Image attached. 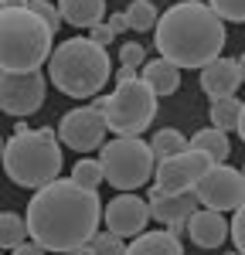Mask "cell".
Returning <instances> with one entry per match:
<instances>
[{
	"mask_svg": "<svg viewBox=\"0 0 245 255\" xmlns=\"http://www.w3.org/2000/svg\"><path fill=\"white\" fill-rule=\"evenodd\" d=\"M102 208L96 187H85L72 177H55L27 201V228L48 252H92L99 235Z\"/></svg>",
	"mask_w": 245,
	"mask_h": 255,
	"instance_id": "6da1fadb",
	"label": "cell"
},
{
	"mask_svg": "<svg viewBox=\"0 0 245 255\" xmlns=\"http://www.w3.org/2000/svg\"><path fill=\"white\" fill-rule=\"evenodd\" d=\"M153 44L157 55L177 68H204L225 48V20L204 0H181L160 14Z\"/></svg>",
	"mask_w": 245,
	"mask_h": 255,
	"instance_id": "7a4b0ae2",
	"label": "cell"
},
{
	"mask_svg": "<svg viewBox=\"0 0 245 255\" xmlns=\"http://www.w3.org/2000/svg\"><path fill=\"white\" fill-rule=\"evenodd\" d=\"M109 75H113V65L106 55V44L92 38L61 41L51 51V61H48V82L72 99L99 96Z\"/></svg>",
	"mask_w": 245,
	"mask_h": 255,
	"instance_id": "3957f363",
	"label": "cell"
},
{
	"mask_svg": "<svg viewBox=\"0 0 245 255\" xmlns=\"http://www.w3.org/2000/svg\"><path fill=\"white\" fill-rule=\"evenodd\" d=\"M55 51L51 24L31 7L0 10V68L3 72H38Z\"/></svg>",
	"mask_w": 245,
	"mask_h": 255,
	"instance_id": "277c9868",
	"label": "cell"
},
{
	"mask_svg": "<svg viewBox=\"0 0 245 255\" xmlns=\"http://www.w3.org/2000/svg\"><path fill=\"white\" fill-rule=\"evenodd\" d=\"M3 174L10 184L38 191L61 174V139L58 129H14L3 143Z\"/></svg>",
	"mask_w": 245,
	"mask_h": 255,
	"instance_id": "5b68a950",
	"label": "cell"
},
{
	"mask_svg": "<svg viewBox=\"0 0 245 255\" xmlns=\"http://www.w3.org/2000/svg\"><path fill=\"white\" fill-rule=\"evenodd\" d=\"M102 174L106 184L116 191H136L143 184H150V177L157 174V157L153 146L140 136H116L102 146Z\"/></svg>",
	"mask_w": 245,
	"mask_h": 255,
	"instance_id": "8992f818",
	"label": "cell"
},
{
	"mask_svg": "<svg viewBox=\"0 0 245 255\" xmlns=\"http://www.w3.org/2000/svg\"><path fill=\"white\" fill-rule=\"evenodd\" d=\"M157 92L136 75V79L116 82V92L106 102V123L109 133L116 136H140L150 129V123L157 116Z\"/></svg>",
	"mask_w": 245,
	"mask_h": 255,
	"instance_id": "52a82bcc",
	"label": "cell"
},
{
	"mask_svg": "<svg viewBox=\"0 0 245 255\" xmlns=\"http://www.w3.org/2000/svg\"><path fill=\"white\" fill-rule=\"evenodd\" d=\"M106 102H109V96H99L92 106H82V109L65 113L58 123V139L65 146H72L75 153H89L96 146H106V133H109Z\"/></svg>",
	"mask_w": 245,
	"mask_h": 255,
	"instance_id": "ba28073f",
	"label": "cell"
},
{
	"mask_svg": "<svg viewBox=\"0 0 245 255\" xmlns=\"http://www.w3.org/2000/svg\"><path fill=\"white\" fill-rule=\"evenodd\" d=\"M215 163H218V160L211 157V153L187 146V150L174 153V157L157 160L153 187H157V191H167V194H174V191H194V184H198Z\"/></svg>",
	"mask_w": 245,
	"mask_h": 255,
	"instance_id": "9c48e42d",
	"label": "cell"
},
{
	"mask_svg": "<svg viewBox=\"0 0 245 255\" xmlns=\"http://www.w3.org/2000/svg\"><path fill=\"white\" fill-rule=\"evenodd\" d=\"M44 92H48V82L44 72H3L0 75V109L14 119L34 116L41 106H44Z\"/></svg>",
	"mask_w": 245,
	"mask_h": 255,
	"instance_id": "30bf717a",
	"label": "cell"
},
{
	"mask_svg": "<svg viewBox=\"0 0 245 255\" xmlns=\"http://www.w3.org/2000/svg\"><path fill=\"white\" fill-rule=\"evenodd\" d=\"M194 194L204 208L215 211H235L245 201V174L228 167V163H215L208 174L194 184Z\"/></svg>",
	"mask_w": 245,
	"mask_h": 255,
	"instance_id": "8fae6325",
	"label": "cell"
},
{
	"mask_svg": "<svg viewBox=\"0 0 245 255\" xmlns=\"http://www.w3.org/2000/svg\"><path fill=\"white\" fill-rule=\"evenodd\" d=\"M150 218H153L150 201L129 194V191L116 194L109 204H106V211H102L106 228L116 232V235H122V238H136L140 232H146V221H150Z\"/></svg>",
	"mask_w": 245,
	"mask_h": 255,
	"instance_id": "7c38bea8",
	"label": "cell"
},
{
	"mask_svg": "<svg viewBox=\"0 0 245 255\" xmlns=\"http://www.w3.org/2000/svg\"><path fill=\"white\" fill-rule=\"evenodd\" d=\"M201 208V201L194 191H174V194H167V191H150V211H153V221H163L170 232H187V218L194 215Z\"/></svg>",
	"mask_w": 245,
	"mask_h": 255,
	"instance_id": "4fadbf2b",
	"label": "cell"
},
{
	"mask_svg": "<svg viewBox=\"0 0 245 255\" xmlns=\"http://www.w3.org/2000/svg\"><path fill=\"white\" fill-rule=\"evenodd\" d=\"M232 235V225L225 221V211H215V208H198L194 215L187 218V238L204 249V252H215V249H222L225 238Z\"/></svg>",
	"mask_w": 245,
	"mask_h": 255,
	"instance_id": "5bb4252c",
	"label": "cell"
},
{
	"mask_svg": "<svg viewBox=\"0 0 245 255\" xmlns=\"http://www.w3.org/2000/svg\"><path fill=\"white\" fill-rule=\"evenodd\" d=\"M239 85H245V82H242V68H239L235 58H222V55H218L215 61H208L201 68V92L208 99L235 96Z\"/></svg>",
	"mask_w": 245,
	"mask_h": 255,
	"instance_id": "9a60e30c",
	"label": "cell"
},
{
	"mask_svg": "<svg viewBox=\"0 0 245 255\" xmlns=\"http://www.w3.org/2000/svg\"><path fill=\"white\" fill-rule=\"evenodd\" d=\"M129 255H184V245H181V235L177 232H140L126 245Z\"/></svg>",
	"mask_w": 245,
	"mask_h": 255,
	"instance_id": "2e32d148",
	"label": "cell"
},
{
	"mask_svg": "<svg viewBox=\"0 0 245 255\" xmlns=\"http://www.w3.org/2000/svg\"><path fill=\"white\" fill-rule=\"evenodd\" d=\"M140 79L157 92V96H174L181 89V68L170 65L167 58H153L140 68Z\"/></svg>",
	"mask_w": 245,
	"mask_h": 255,
	"instance_id": "e0dca14e",
	"label": "cell"
},
{
	"mask_svg": "<svg viewBox=\"0 0 245 255\" xmlns=\"http://www.w3.org/2000/svg\"><path fill=\"white\" fill-rule=\"evenodd\" d=\"M58 10L72 27H96L106 17V0H58Z\"/></svg>",
	"mask_w": 245,
	"mask_h": 255,
	"instance_id": "ac0fdd59",
	"label": "cell"
},
{
	"mask_svg": "<svg viewBox=\"0 0 245 255\" xmlns=\"http://www.w3.org/2000/svg\"><path fill=\"white\" fill-rule=\"evenodd\" d=\"M191 146H194V150H204V153H211L218 163H225L228 153H232V143H228V136H225V129H218V126L194 133V136H191Z\"/></svg>",
	"mask_w": 245,
	"mask_h": 255,
	"instance_id": "d6986e66",
	"label": "cell"
},
{
	"mask_svg": "<svg viewBox=\"0 0 245 255\" xmlns=\"http://www.w3.org/2000/svg\"><path fill=\"white\" fill-rule=\"evenodd\" d=\"M31 238V228H27V215L17 218L14 211H3L0 215V245L7 249V252H14L20 242H27Z\"/></svg>",
	"mask_w": 245,
	"mask_h": 255,
	"instance_id": "ffe728a7",
	"label": "cell"
},
{
	"mask_svg": "<svg viewBox=\"0 0 245 255\" xmlns=\"http://www.w3.org/2000/svg\"><path fill=\"white\" fill-rule=\"evenodd\" d=\"M153 157L163 160V157H174V153H181L191 146V136H184L181 129H174V126H167V129H157L153 133Z\"/></svg>",
	"mask_w": 245,
	"mask_h": 255,
	"instance_id": "44dd1931",
	"label": "cell"
},
{
	"mask_svg": "<svg viewBox=\"0 0 245 255\" xmlns=\"http://www.w3.org/2000/svg\"><path fill=\"white\" fill-rule=\"evenodd\" d=\"M239 116H242V102L235 96H225V99H211V123L218 129H239Z\"/></svg>",
	"mask_w": 245,
	"mask_h": 255,
	"instance_id": "7402d4cb",
	"label": "cell"
},
{
	"mask_svg": "<svg viewBox=\"0 0 245 255\" xmlns=\"http://www.w3.org/2000/svg\"><path fill=\"white\" fill-rule=\"evenodd\" d=\"M126 17H129V31H153L157 27V20H160V14H157V7L150 3V0H133L129 7H126Z\"/></svg>",
	"mask_w": 245,
	"mask_h": 255,
	"instance_id": "603a6c76",
	"label": "cell"
},
{
	"mask_svg": "<svg viewBox=\"0 0 245 255\" xmlns=\"http://www.w3.org/2000/svg\"><path fill=\"white\" fill-rule=\"evenodd\" d=\"M72 180H79V184H85V187H96V191H99V184L106 180L102 160H79V163L72 167Z\"/></svg>",
	"mask_w": 245,
	"mask_h": 255,
	"instance_id": "cb8c5ba5",
	"label": "cell"
},
{
	"mask_svg": "<svg viewBox=\"0 0 245 255\" xmlns=\"http://www.w3.org/2000/svg\"><path fill=\"white\" fill-rule=\"evenodd\" d=\"M92 252L96 255H126V238L116 232H99L92 238Z\"/></svg>",
	"mask_w": 245,
	"mask_h": 255,
	"instance_id": "d4e9b609",
	"label": "cell"
},
{
	"mask_svg": "<svg viewBox=\"0 0 245 255\" xmlns=\"http://www.w3.org/2000/svg\"><path fill=\"white\" fill-rule=\"evenodd\" d=\"M211 10L222 20H235V24H245V0H208Z\"/></svg>",
	"mask_w": 245,
	"mask_h": 255,
	"instance_id": "484cf974",
	"label": "cell"
},
{
	"mask_svg": "<svg viewBox=\"0 0 245 255\" xmlns=\"http://www.w3.org/2000/svg\"><path fill=\"white\" fill-rule=\"evenodd\" d=\"M27 7L48 20V24H51V31H58L61 24H65V17H61V10H58V3H51V0H31Z\"/></svg>",
	"mask_w": 245,
	"mask_h": 255,
	"instance_id": "4316f807",
	"label": "cell"
},
{
	"mask_svg": "<svg viewBox=\"0 0 245 255\" xmlns=\"http://www.w3.org/2000/svg\"><path fill=\"white\" fill-rule=\"evenodd\" d=\"M232 242H235V252L245 255V201L235 208V218H232Z\"/></svg>",
	"mask_w": 245,
	"mask_h": 255,
	"instance_id": "83f0119b",
	"label": "cell"
},
{
	"mask_svg": "<svg viewBox=\"0 0 245 255\" xmlns=\"http://www.w3.org/2000/svg\"><path fill=\"white\" fill-rule=\"evenodd\" d=\"M120 61H122V65H133V68H143V65H146V51H143V44H136V41L122 44V48H120Z\"/></svg>",
	"mask_w": 245,
	"mask_h": 255,
	"instance_id": "f1b7e54d",
	"label": "cell"
},
{
	"mask_svg": "<svg viewBox=\"0 0 245 255\" xmlns=\"http://www.w3.org/2000/svg\"><path fill=\"white\" fill-rule=\"evenodd\" d=\"M89 38H92V41H99V44H106V48H109V44H113V38H116V31H113L109 24H96V27H89Z\"/></svg>",
	"mask_w": 245,
	"mask_h": 255,
	"instance_id": "f546056e",
	"label": "cell"
},
{
	"mask_svg": "<svg viewBox=\"0 0 245 255\" xmlns=\"http://www.w3.org/2000/svg\"><path fill=\"white\" fill-rule=\"evenodd\" d=\"M109 27H113L116 34H122V31L129 27V17H126V10H122V14H113V17H109Z\"/></svg>",
	"mask_w": 245,
	"mask_h": 255,
	"instance_id": "4dcf8cb0",
	"label": "cell"
},
{
	"mask_svg": "<svg viewBox=\"0 0 245 255\" xmlns=\"http://www.w3.org/2000/svg\"><path fill=\"white\" fill-rule=\"evenodd\" d=\"M239 139L245 143V102H242V116H239Z\"/></svg>",
	"mask_w": 245,
	"mask_h": 255,
	"instance_id": "1f68e13d",
	"label": "cell"
},
{
	"mask_svg": "<svg viewBox=\"0 0 245 255\" xmlns=\"http://www.w3.org/2000/svg\"><path fill=\"white\" fill-rule=\"evenodd\" d=\"M31 0H0V7H27Z\"/></svg>",
	"mask_w": 245,
	"mask_h": 255,
	"instance_id": "d6a6232c",
	"label": "cell"
},
{
	"mask_svg": "<svg viewBox=\"0 0 245 255\" xmlns=\"http://www.w3.org/2000/svg\"><path fill=\"white\" fill-rule=\"evenodd\" d=\"M239 68H242V82H245V51H242V58H239Z\"/></svg>",
	"mask_w": 245,
	"mask_h": 255,
	"instance_id": "836d02e7",
	"label": "cell"
},
{
	"mask_svg": "<svg viewBox=\"0 0 245 255\" xmlns=\"http://www.w3.org/2000/svg\"><path fill=\"white\" fill-rule=\"evenodd\" d=\"M242 174H245V170H242Z\"/></svg>",
	"mask_w": 245,
	"mask_h": 255,
	"instance_id": "e575fe53",
	"label": "cell"
}]
</instances>
